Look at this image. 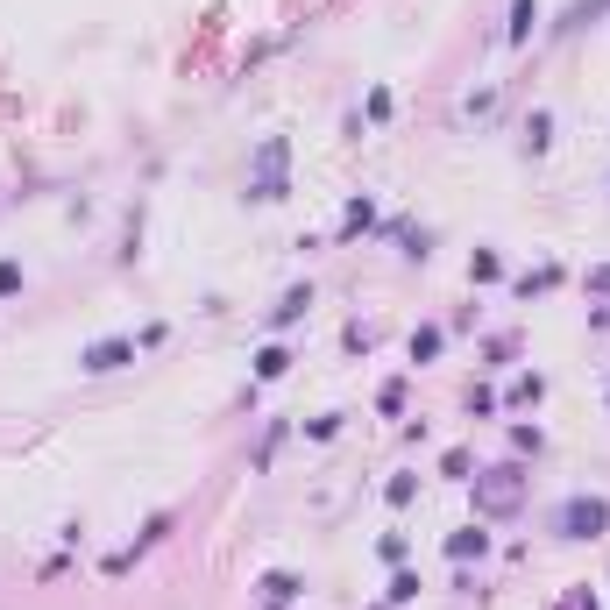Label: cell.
I'll return each mask as SVG.
<instances>
[{"instance_id":"obj_1","label":"cell","mask_w":610,"mask_h":610,"mask_svg":"<svg viewBox=\"0 0 610 610\" xmlns=\"http://www.w3.org/2000/svg\"><path fill=\"white\" fill-rule=\"evenodd\" d=\"M525 490H532V476H525L518 462H497V469H476V476H469L476 518H518V511H525Z\"/></svg>"},{"instance_id":"obj_2","label":"cell","mask_w":610,"mask_h":610,"mask_svg":"<svg viewBox=\"0 0 610 610\" xmlns=\"http://www.w3.org/2000/svg\"><path fill=\"white\" fill-rule=\"evenodd\" d=\"M249 199L256 206L291 199V135H263L256 142V157H249Z\"/></svg>"},{"instance_id":"obj_3","label":"cell","mask_w":610,"mask_h":610,"mask_svg":"<svg viewBox=\"0 0 610 610\" xmlns=\"http://www.w3.org/2000/svg\"><path fill=\"white\" fill-rule=\"evenodd\" d=\"M554 532H561V540H603V532H610V497H589V490L561 497L554 504Z\"/></svg>"},{"instance_id":"obj_4","label":"cell","mask_w":610,"mask_h":610,"mask_svg":"<svg viewBox=\"0 0 610 610\" xmlns=\"http://www.w3.org/2000/svg\"><path fill=\"white\" fill-rule=\"evenodd\" d=\"M128 362H135V341H128V334H107V341H86V348H79V369H86V376H114V369H128Z\"/></svg>"},{"instance_id":"obj_5","label":"cell","mask_w":610,"mask_h":610,"mask_svg":"<svg viewBox=\"0 0 610 610\" xmlns=\"http://www.w3.org/2000/svg\"><path fill=\"white\" fill-rule=\"evenodd\" d=\"M305 313H313V284H291V291L270 305V320H263V327H270V334H284V327H298Z\"/></svg>"},{"instance_id":"obj_6","label":"cell","mask_w":610,"mask_h":610,"mask_svg":"<svg viewBox=\"0 0 610 610\" xmlns=\"http://www.w3.org/2000/svg\"><path fill=\"white\" fill-rule=\"evenodd\" d=\"M256 596H263V610H291V603L305 596V582H298L291 568H270V575L256 582Z\"/></svg>"},{"instance_id":"obj_7","label":"cell","mask_w":610,"mask_h":610,"mask_svg":"<svg viewBox=\"0 0 610 610\" xmlns=\"http://www.w3.org/2000/svg\"><path fill=\"white\" fill-rule=\"evenodd\" d=\"M490 554V532L483 525H462V532H447V561L462 568V561H483Z\"/></svg>"},{"instance_id":"obj_8","label":"cell","mask_w":610,"mask_h":610,"mask_svg":"<svg viewBox=\"0 0 610 610\" xmlns=\"http://www.w3.org/2000/svg\"><path fill=\"white\" fill-rule=\"evenodd\" d=\"M540 398H547V376H540V369H525V376H511V384H504V398H497V405L525 412V405H540Z\"/></svg>"},{"instance_id":"obj_9","label":"cell","mask_w":610,"mask_h":610,"mask_svg":"<svg viewBox=\"0 0 610 610\" xmlns=\"http://www.w3.org/2000/svg\"><path fill=\"white\" fill-rule=\"evenodd\" d=\"M532 22H540V0H511V22H504V43L525 50L532 43Z\"/></svg>"},{"instance_id":"obj_10","label":"cell","mask_w":610,"mask_h":610,"mask_svg":"<svg viewBox=\"0 0 610 610\" xmlns=\"http://www.w3.org/2000/svg\"><path fill=\"white\" fill-rule=\"evenodd\" d=\"M547 149H554V114L532 107V114H525V157H547Z\"/></svg>"},{"instance_id":"obj_11","label":"cell","mask_w":610,"mask_h":610,"mask_svg":"<svg viewBox=\"0 0 610 610\" xmlns=\"http://www.w3.org/2000/svg\"><path fill=\"white\" fill-rule=\"evenodd\" d=\"M610 15V0H575V8L554 22V36H575V29H589V22H603Z\"/></svg>"},{"instance_id":"obj_12","label":"cell","mask_w":610,"mask_h":610,"mask_svg":"<svg viewBox=\"0 0 610 610\" xmlns=\"http://www.w3.org/2000/svg\"><path fill=\"white\" fill-rule=\"evenodd\" d=\"M561 277H568L561 263H540V270H525V277H511V291H518V298H540V291H554Z\"/></svg>"},{"instance_id":"obj_13","label":"cell","mask_w":610,"mask_h":610,"mask_svg":"<svg viewBox=\"0 0 610 610\" xmlns=\"http://www.w3.org/2000/svg\"><path fill=\"white\" fill-rule=\"evenodd\" d=\"M369 227H376V199H348V213H341V242L369 235Z\"/></svg>"},{"instance_id":"obj_14","label":"cell","mask_w":610,"mask_h":610,"mask_svg":"<svg viewBox=\"0 0 610 610\" xmlns=\"http://www.w3.org/2000/svg\"><path fill=\"white\" fill-rule=\"evenodd\" d=\"M291 369V348L284 341H270V348H256V384H277V376Z\"/></svg>"},{"instance_id":"obj_15","label":"cell","mask_w":610,"mask_h":610,"mask_svg":"<svg viewBox=\"0 0 610 610\" xmlns=\"http://www.w3.org/2000/svg\"><path fill=\"white\" fill-rule=\"evenodd\" d=\"M440 348H447V327H412V362H419V369L440 362Z\"/></svg>"},{"instance_id":"obj_16","label":"cell","mask_w":610,"mask_h":610,"mask_svg":"<svg viewBox=\"0 0 610 610\" xmlns=\"http://www.w3.org/2000/svg\"><path fill=\"white\" fill-rule=\"evenodd\" d=\"M497 277H504V256L497 249H476L469 256V284H497Z\"/></svg>"},{"instance_id":"obj_17","label":"cell","mask_w":610,"mask_h":610,"mask_svg":"<svg viewBox=\"0 0 610 610\" xmlns=\"http://www.w3.org/2000/svg\"><path fill=\"white\" fill-rule=\"evenodd\" d=\"M412 596H419V575H412V568H398V575H391V589H384V603L398 610V603H412Z\"/></svg>"},{"instance_id":"obj_18","label":"cell","mask_w":610,"mask_h":610,"mask_svg":"<svg viewBox=\"0 0 610 610\" xmlns=\"http://www.w3.org/2000/svg\"><path fill=\"white\" fill-rule=\"evenodd\" d=\"M440 476H447V483H469V447H447V454H440Z\"/></svg>"},{"instance_id":"obj_19","label":"cell","mask_w":610,"mask_h":610,"mask_svg":"<svg viewBox=\"0 0 610 610\" xmlns=\"http://www.w3.org/2000/svg\"><path fill=\"white\" fill-rule=\"evenodd\" d=\"M384 497H391V504H398V511H405V504H412V497H419V476H391V483H384Z\"/></svg>"},{"instance_id":"obj_20","label":"cell","mask_w":610,"mask_h":610,"mask_svg":"<svg viewBox=\"0 0 610 610\" xmlns=\"http://www.w3.org/2000/svg\"><path fill=\"white\" fill-rule=\"evenodd\" d=\"M362 114H369V121H391V86H369V100H362Z\"/></svg>"},{"instance_id":"obj_21","label":"cell","mask_w":610,"mask_h":610,"mask_svg":"<svg viewBox=\"0 0 610 610\" xmlns=\"http://www.w3.org/2000/svg\"><path fill=\"white\" fill-rule=\"evenodd\" d=\"M376 412H405V376H391V384L376 391Z\"/></svg>"},{"instance_id":"obj_22","label":"cell","mask_w":610,"mask_h":610,"mask_svg":"<svg viewBox=\"0 0 610 610\" xmlns=\"http://www.w3.org/2000/svg\"><path fill=\"white\" fill-rule=\"evenodd\" d=\"M22 291V263L15 256H0V298H15Z\"/></svg>"},{"instance_id":"obj_23","label":"cell","mask_w":610,"mask_h":610,"mask_svg":"<svg viewBox=\"0 0 610 610\" xmlns=\"http://www.w3.org/2000/svg\"><path fill=\"white\" fill-rule=\"evenodd\" d=\"M376 554H384L391 568H405V532H384V540H376Z\"/></svg>"},{"instance_id":"obj_24","label":"cell","mask_w":610,"mask_h":610,"mask_svg":"<svg viewBox=\"0 0 610 610\" xmlns=\"http://www.w3.org/2000/svg\"><path fill=\"white\" fill-rule=\"evenodd\" d=\"M540 440H547L540 426H511V447H518V454H540Z\"/></svg>"},{"instance_id":"obj_25","label":"cell","mask_w":610,"mask_h":610,"mask_svg":"<svg viewBox=\"0 0 610 610\" xmlns=\"http://www.w3.org/2000/svg\"><path fill=\"white\" fill-rule=\"evenodd\" d=\"M305 433H313V440H334V433H341V412H327V419H305Z\"/></svg>"},{"instance_id":"obj_26","label":"cell","mask_w":610,"mask_h":610,"mask_svg":"<svg viewBox=\"0 0 610 610\" xmlns=\"http://www.w3.org/2000/svg\"><path fill=\"white\" fill-rule=\"evenodd\" d=\"M277 447H284V426H270V433H263V447H256V469H270V454H277Z\"/></svg>"},{"instance_id":"obj_27","label":"cell","mask_w":610,"mask_h":610,"mask_svg":"<svg viewBox=\"0 0 610 610\" xmlns=\"http://www.w3.org/2000/svg\"><path fill=\"white\" fill-rule=\"evenodd\" d=\"M589 291H610V263H596V270H589Z\"/></svg>"},{"instance_id":"obj_28","label":"cell","mask_w":610,"mask_h":610,"mask_svg":"<svg viewBox=\"0 0 610 610\" xmlns=\"http://www.w3.org/2000/svg\"><path fill=\"white\" fill-rule=\"evenodd\" d=\"M376 610H391V603H376Z\"/></svg>"}]
</instances>
